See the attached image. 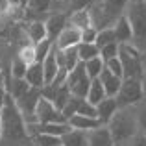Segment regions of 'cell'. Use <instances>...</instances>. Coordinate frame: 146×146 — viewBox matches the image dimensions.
<instances>
[{
    "mask_svg": "<svg viewBox=\"0 0 146 146\" xmlns=\"http://www.w3.org/2000/svg\"><path fill=\"white\" fill-rule=\"evenodd\" d=\"M129 0H96L87 9L93 19V26L96 30L113 28L117 21L124 15Z\"/></svg>",
    "mask_w": 146,
    "mask_h": 146,
    "instance_id": "obj_1",
    "label": "cell"
},
{
    "mask_svg": "<svg viewBox=\"0 0 146 146\" xmlns=\"http://www.w3.org/2000/svg\"><path fill=\"white\" fill-rule=\"evenodd\" d=\"M117 146H124L126 143L133 139L139 133L137 128V117H135V107H126V109H118L115 117L107 124Z\"/></svg>",
    "mask_w": 146,
    "mask_h": 146,
    "instance_id": "obj_2",
    "label": "cell"
},
{
    "mask_svg": "<svg viewBox=\"0 0 146 146\" xmlns=\"http://www.w3.org/2000/svg\"><path fill=\"white\" fill-rule=\"evenodd\" d=\"M124 17L133 32V46L146 52V0H129Z\"/></svg>",
    "mask_w": 146,
    "mask_h": 146,
    "instance_id": "obj_3",
    "label": "cell"
},
{
    "mask_svg": "<svg viewBox=\"0 0 146 146\" xmlns=\"http://www.w3.org/2000/svg\"><path fill=\"white\" fill-rule=\"evenodd\" d=\"M118 59L122 63L124 80H143L144 76V63L143 52L137 50L133 44H118Z\"/></svg>",
    "mask_w": 146,
    "mask_h": 146,
    "instance_id": "obj_4",
    "label": "cell"
},
{
    "mask_svg": "<svg viewBox=\"0 0 146 146\" xmlns=\"http://www.w3.org/2000/svg\"><path fill=\"white\" fill-rule=\"evenodd\" d=\"M117 106L118 109H126V107H137L144 100V89H143V80H122L120 91L117 93Z\"/></svg>",
    "mask_w": 146,
    "mask_h": 146,
    "instance_id": "obj_5",
    "label": "cell"
},
{
    "mask_svg": "<svg viewBox=\"0 0 146 146\" xmlns=\"http://www.w3.org/2000/svg\"><path fill=\"white\" fill-rule=\"evenodd\" d=\"M91 83L93 80L87 76L85 72V65L80 63L74 70L68 72L67 76V87L70 89V94L76 98H87V93L91 89Z\"/></svg>",
    "mask_w": 146,
    "mask_h": 146,
    "instance_id": "obj_6",
    "label": "cell"
},
{
    "mask_svg": "<svg viewBox=\"0 0 146 146\" xmlns=\"http://www.w3.org/2000/svg\"><path fill=\"white\" fill-rule=\"evenodd\" d=\"M35 117H37V122L39 124H65L68 122L65 118V115L54 106L50 100L41 96L39 104H37V109H35Z\"/></svg>",
    "mask_w": 146,
    "mask_h": 146,
    "instance_id": "obj_7",
    "label": "cell"
},
{
    "mask_svg": "<svg viewBox=\"0 0 146 146\" xmlns=\"http://www.w3.org/2000/svg\"><path fill=\"white\" fill-rule=\"evenodd\" d=\"M68 24V15L67 13H50L44 21V26H46V37L48 41L56 43V39L59 37V33L67 28Z\"/></svg>",
    "mask_w": 146,
    "mask_h": 146,
    "instance_id": "obj_8",
    "label": "cell"
},
{
    "mask_svg": "<svg viewBox=\"0 0 146 146\" xmlns=\"http://www.w3.org/2000/svg\"><path fill=\"white\" fill-rule=\"evenodd\" d=\"M80 43H82V32H80L78 28H74V26L67 24V28H65L63 32L59 33V37L56 39L54 48H57V50H67V48L78 46Z\"/></svg>",
    "mask_w": 146,
    "mask_h": 146,
    "instance_id": "obj_9",
    "label": "cell"
},
{
    "mask_svg": "<svg viewBox=\"0 0 146 146\" xmlns=\"http://www.w3.org/2000/svg\"><path fill=\"white\" fill-rule=\"evenodd\" d=\"M87 146H117L111 137V131L107 126H100L98 129L87 133Z\"/></svg>",
    "mask_w": 146,
    "mask_h": 146,
    "instance_id": "obj_10",
    "label": "cell"
},
{
    "mask_svg": "<svg viewBox=\"0 0 146 146\" xmlns=\"http://www.w3.org/2000/svg\"><path fill=\"white\" fill-rule=\"evenodd\" d=\"M68 126L72 129H80V131H93V129H98L100 126H104L102 122L98 120L96 117H83V115H74V117L68 118Z\"/></svg>",
    "mask_w": 146,
    "mask_h": 146,
    "instance_id": "obj_11",
    "label": "cell"
},
{
    "mask_svg": "<svg viewBox=\"0 0 146 146\" xmlns=\"http://www.w3.org/2000/svg\"><path fill=\"white\" fill-rule=\"evenodd\" d=\"M118 111V106H117V100L115 98H104L102 102L96 106V117H98V120L102 122L104 126H107L109 124V120L115 117V113Z\"/></svg>",
    "mask_w": 146,
    "mask_h": 146,
    "instance_id": "obj_12",
    "label": "cell"
},
{
    "mask_svg": "<svg viewBox=\"0 0 146 146\" xmlns=\"http://www.w3.org/2000/svg\"><path fill=\"white\" fill-rule=\"evenodd\" d=\"M98 80H100V83L104 85V91H106L107 96H109V98H115V96H117V93L120 91V85H122V78L111 74L107 68H104Z\"/></svg>",
    "mask_w": 146,
    "mask_h": 146,
    "instance_id": "obj_13",
    "label": "cell"
},
{
    "mask_svg": "<svg viewBox=\"0 0 146 146\" xmlns=\"http://www.w3.org/2000/svg\"><path fill=\"white\" fill-rule=\"evenodd\" d=\"M24 80L28 82L30 87H33V89H43V87L46 85V82H44V72H43V65H41V63L28 65V70H26V74H24Z\"/></svg>",
    "mask_w": 146,
    "mask_h": 146,
    "instance_id": "obj_14",
    "label": "cell"
},
{
    "mask_svg": "<svg viewBox=\"0 0 146 146\" xmlns=\"http://www.w3.org/2000/svg\"><path fill=\"white\" fill-rule=\"evenodd\" d=\"M113 30H115V37H117V43L118 44H133L131 26H129L128 19H126L124 15L117 21V24L113 26Z\"/></svg>",
    "mask_w": 146,
    "mask_h": 146,
    "instance_id": "obj_15",
    "label": "cell"
},
{
    "mask_svg": "<svg viewBox=\"0 0 146 146\" xmlns=\"http://www.w3.org/2000/svg\"><path fill=\"white\" fill-rule=\"evenodd\" d=\"M28 39L32 41V44H37L41 41L48 39L46 37V26H44V21H30L24 28Z\"/></svg>",
    "mask_w": 146,
    "mask_h": 146,
    "instance_id": "obj_16",
    "label": "cell"
},
{
    "mask_svg": "<svg viewBox=\"0 0 146 146\" xmlns=\"http://www.w3.org/2000/svg\"><path fill=\"white\" fill-rule=\"evenodd\" d=\"M68 24L78 28L80 32H83V30H87V28H93V19H91L89 9L85 7V9L72 11V13L68 15Z\"/></svg>",
    "mask_w": 146,
    "mask_h": 146,
    "instance_id": "obj_17",
    "label": "cell"
},
{
    "mask_svg": "<svg viewBox=\"0 0 146 146\" xmlns=\"http://www.w3.org/2000/svg\"><path fill=\"white\" fill-rule=\"evenodd\" d=\"M57 7V0H28L26 4V15H50V11Z\"/></svg>",
    "mask_w": 146,
    "mask_h": 146,
    "instance_id": "obj_18",
    "label": "cell"
},
{
    "mask_svg": "<svg viewBox=\"0 0 146 146\" xmlns=\"http://www.w3.org/2000/svg\"><path fill=\"white\" fill-rule=\"evenodd\" d=\"M6 89H7V94L17 102V100H21L32 87L28 85V82H26L24 78H11L9 82L6 83Z\"/></svg>",
    "mask_w": 146,
    "mask_h": 146,
    "instance_id": "obj_19",
    "label": "cell"
},
{
    "mask_svg": "<svg viewBox=\"0 0 146 146\" xmlns=\"http://www.w3.org/2000/svg\"><path fill=\"white\" fill-rule=\"evenodd\" d=\"M43 72H44V82H46V85L56 80L57 72H59V67H57V59H56V48L52 50V54L46 57V59L43 61Z\"/></svg>",
    "mask_w": 146,
    "mask_h": 146,
    "instance_id": "obj_20",
    "label": "cell"
},
{
    "mask_svg": "<svg viewBox=\"0 0 146 146\" xmlns=\"http://www.w3.org/2000/svg\"><path fill=\"white\" fill-rule=\"evenodd\" d=\"M61 146H87V133L80 129H70L61 137Z\"/></svg>",
    "mask_w": 146,
    "mask_h": 146,
    "instance_id": "obj_21",
    "label": "cell"
},
{
    "mask_svg": "<svg viewBox=\"0 0 146 146\" xmlns=\"http://www.w3.org/2000/svg\"><path fill=\"white\" fill-rule=\"evenodd\" d=\"M104 98H107L106 91H104V85L100 83V80H93V83H91V89L89 93H87V102L93 104V106H98L100 102H102Z\"/></svg>",
    "mask_w": 146,
    "mask_h": 146,
    "instance_id": "obj_22",
    "label": "cell"
},
{
    "mask_svg": "<svg viewBox=\"0 0 146 146\" xmlns=\"http://www.w3.org/2000/svg\"><path fill=\"white\" fill-rule=\"evenodd\" d=\"M78 57L82 63H87V61L94 59V57H100V48L94 43H91V44L80 43L78 44Z\"/></svg>",
    "mask_w": 146,
    "mask_h": 146,
    "instance_id": "obj_23",
    "label": "cell"
},
{
    "mask_svg": "<svg viewBox=\"0 0 146 146\" xmlns=\"http://www.w3.org/2000/svg\"><path fill=\"white\" fill-rule=\"evenodd\" d=\"M83 65H85V72L91 80H98L100 74H102V70L106 68V63L102 61V57H94V59L87 61V63H83Z\"/></svg>",
    "mask_w": 146,
    "mask_h": 146,
    "instance_id": "obj_24",
    "label": "cell"
},
{
    "mask_svg": "<svg viewBox=\"0 0 146 146\" xmlns=\"http://www.w3.org/2000/svg\"><path fill=\"white\" fill-rule=\"evenodd\" d=\"M26 70H28V65L21 59V57L15 54L11 57V67H9V80L11 78H24Z\"/></svg>",
    "mask_w": 146,
    "mask_h": 146,
    "instance_id": "obj_25",
    "label": "cell"
},
{
    "mask_svg": "<svg viewBox=\"0 0 146 146\" xmlns=\"http://www.w3.org/2000/svg\"><path fill=\"white\" fill-rule=\"evenodd\" d=\"M52 50H54V43H52V41L44 39V41H41V43H37L35 44V63L43 65V61L52 54Z\"/></svg>",
    "mask_w": 146,
    "mask_h": 146,
    "instance_id": "obj_26",
    "label": "cell"
},
{
    "mask_svg": "<svg viewBox=\"0 0 146 146\" xmlns=\"http://www.w3.org/2000/svg\"><path fill=\"white\" fill-rule=\"evenodd\" d=\"M111 43H117V37H115V30L113 28H106V30H98V35H96V44L98 48H104Z\"/></svg>",
    "mask_w": 146,
    "mask_h": 146,
    "instance_id": "obj_27",
    "label": "cell"
},
{
    "mask_svg": "<svg viewBox=\"0 0 146 146\" xmlns=\"http://www.w3.org/2000/svg\"><path fill=\"white\" fill-rule=\"evenodd\" d=\"M32 143L35 146H61V139L46 133H37L35 137H32Z\"/></svg>",
    "mask_w": 146,
    "mask_h": 146,
    "instance_id": "obj_28",
    "label": "cell"
},
{
    "mask_svg": "<svg viewBox=\"0 0 146 146\" xmlns=\"http://www.w3.org/2000/svg\"><path fill=\"white\" fill-rule=\"evenodd\" d=\"M135 117H137V128H139V133H144L146 135V100H143V102L135 107Z\"/></svg>",
    "mask_w": 146,
    "mask_h": 146,
    "instance_id": "obj_29",
    "label": "cell"
},
{
    "mask_svg": "<svg viewBox=\"0 0 146 146\" xmlns=\"http://www.w3.org/2000/svg\"><path fill=\"white\" fill-rule=\"evenodd\" d=\"M17 56L24 61L26 65L35 63V44H28V46H21L17 52Z\"/></svg>",
    "mask_w": 146,
    "mask_h": 146,
    "instance_id": "obj_30",
    "label": "cell"
},
{
    "mask_svg": "<svg viewBox=\"0 0 146 146\" xmlns=\"http://www.w3.org/2000/svg\"><path fill=\"white\" fill-rule=\"evenodd\" d=\"M82 100H85V98H76V96H70V100H68V104L65 106V109L61 111V113L65 115V118H70V117H74L76 113H78V107H80V102Z\"/></svg>",
    "mask_w": 146,
    "mask_h": 146,
    "instance_id": "obj_31",
    "label": "cell"
},
{
    "mask_svg": "<svg viewBox=\"0 0 146 146\" xmlns=\"http://www.w3.org/2000/svg\"><path fill=\"white\" fill-rule=\"evenodd\" d=\"M118 56V43H111L107 44V46L100 48V57H102L104 63H107L109 59H113V57Z\"/></svg>",
    "mask_w": 146,
    "mask_h": 146,
    "instance_id": "obj_32",
    "label": "cell"
},
{
    "mask_svg": "<svg viewBox=\"0 0 146 146\" xmlns=\"http://www.w3.org/2000/svg\"><path fill=\"white\" fill-rule=\"evenodd\" d=\"M106 68L111 72V74H115V76H118V78L124 80V72H122V63H120V59H118V56L107 61V63H106Z\"/></svg>",
    "mask_w": 146,
    "mask_h": 146,
    "instance_id": "obj_33",
    "label": "cell"
},
{
    "mask_svg": "<svg viewBox=\"0 0 146 146\" xmlns=\"http://www.w3.org/2000/svg\"><path fill=\"white\" fill-rule=\"evenodd\" d=\"M76 115H83V117H96V106L89 104L87 100H82V102H80V107H78V113H76Z\"/></svg>",
    "mask_w": 146,
    "mask_h": 146,
    "instance_id": "obj_34",
    "label": "cell"
},
{
    "mask_svg": "<svg viewBox=\"0 0 146 146\" xmlns=\"http://www.w3.org/2000/svg\"><path fill=\"white\" fill-rule=\"evenodd\" d=\"M96 35H98V30L94 28H87V30H83L82 32V43H87V44H91V43H94L96 41Z\"/></svg>",
    "mask_w": 146,
    "mask_h": 146,
    "instance_id": "obj_35",
    "label": "cell"
},
{
    "mask_svg": "<svg viewBox=\"0 0 146 146\" xmlns=\"http://www.w3.org/2000/svg\"><path fill=\"white\" fill-rule=\"evenodd\" d=\"M128 146H146V135L144 133H137V135L128 143Z\"/></svg>",
    "mask_w": 146,
    "mask_h": 146,
    "instance_id": "obj_36",
    "label": "cell"
},
{
    "mask_svg": "<svg viewBox=\"0 0 146 146\" xmlns=\"http://www.w3.org/2000/svg\"><path fill=\"white\" fill-rule=\"evenodd\" d=\"M6 76H4V72H0V89H2V87H6Z\"/></svg>",
    "mask_w": 146,
    "mask_h": 146,
    "instance_id": "obj_37",
    "label": "cell"
},
{
    "mask_svg": "<svg viewBox=\"0 0 146 146\" xmlns=\"http://www.w3.org/2000/svg\"><path fill=\"white\" fill-rule=\"evenodd\" d=\"M143 89H144V98H146V70H144V76H143Z\"/></svg>",
    "mask_w": 146,
    "mask_h": 146,
    "instance_id": "obj_38",
    "label": "cell"
},
{
    "mask_svg": "<svg viewBox=\"0 0 146 146\" xmlns=\"http://www.w3.org/2000/svg\"><path fill=\"white\" fill-rule=\"evenodd\" d=\"M143 63H144V70H146V52H143Z\"/></svg>",
    "mask_w": 146,
    "mask_h": 146,
    "instance_id": "obj_39",
    "label": "cell"
},
{
    "mask_svg": "<svg viewBox=\"0 0 146 146\" xmlns=\"http://www.w3.org/2000/svg\"><path fill=\"white\" fill-rule=\"evenodd\" d=\"M0 141H2V124H0Z\"/></svg>",
    "mask_w": 146,
    "mask_h": 146,
    "instance_id": "obj_40",
    "label": "cell"
},
{
    "mask_svg": "<svg viewBox=\"0 0 146 146\" xmlns=\"http://www.w3.org/2000/svg\"><path fill=\"white\" fill-rule=\"evenodd\" d=\"M0 72H4V68H2V63H0Z\"/></svg>",
    "mask_w": 146,
    "mask_h": 146,
    "instance_id": "obj_41",
    "label": "cell"
},
{
    "mask_svg": "<svg viewBox=\"0 0 146 146\" xmlns=\"http://www.w3.org/2000/svg\"><path fill=\"white\" fill-rule=\"evenodd\" d=\"M0 24H2V15H0Z\"/></svg>",
    "mask_w": 146,
    "mask_h": 146,
    "instance_id": "obj_42",
    "label": "cell"
}]
</instances>
